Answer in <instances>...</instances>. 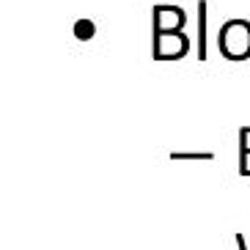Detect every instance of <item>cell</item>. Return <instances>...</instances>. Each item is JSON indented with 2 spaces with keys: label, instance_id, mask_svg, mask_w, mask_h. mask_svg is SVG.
Returning a JSON list of instances; mask_svg holds the SVG:
<instances>
[{
  "label": "cell",
  "instance_id": "obj_1",
  "mask_svg": "<svg viewBox=\"0 0 250 250\" xmlns=\"http://www.w3.org/2000/svg\"><path fill=\"white\" fill-rule=\"evenodd\" d=\"M217 44L228 61L250 58V20H242V17L228 20L217 33Z\"/></svg>",
  "mask_w": 250,
  "mask_h": 250
},
{
  "label": "cell",
  "instance_id": "obj_2",
  "mask_svg": "<svg viewBox=\"0 0 250 250\" xmlns=\"http://www.w3.org/2000/svg\"><path fill=\"white\" fill-rule=\"evenodd\" d=\"M154 36H168V33H182L187 25V11L179 6H154Z\"/></svg>",
  "mask_w": 250,
  "mask_h": 250
},
{
  "label": "cell",
  "instance_id": "obj_8",
  "mask_svg": "<svg viewBox=\"0 0 250 250\" xmlns=\"http://www.w3.org/2000/svg\"><path fill=\"white\" fill-rule=\"evenodd\" d=\"M239 173L250 176V151H239Z\"/></svg>",
  "mask_w": 250,
  "mask_h": 250
},
{
  "label": "cell",
  "instance_id": "obj_4",
  "mask_svg": "<svg viewBox=\"0 0 250 250\" xmlns=\"http://www.w3.org/2000/svg\"><path fill=\"white\" fill-rule=\"evenodd\" d=\"M206 22H209V3L198 0V61H209V33H206Z\"/></svg>",
  "mask_w": 250,
  "mask_h": 250
},
{
  "label": "cell",
  "instance_id": "obj_3",
  "mask_svg": "<svg viewBox=\"0 0 250 250\" xmlns=\"http://www.w3.org/2000/svg\"><path fill=\"white\" fill-rule=\"evenodd\" d=\"M154 61H179L190 52V36L187 33H168V36H154Z\"/></svg>",
  "mask_w": 250,
  "mask_h": 250
},
{
  "label": "cell",
  "instance_id": "obj_7",
  "mask_svg": "<svg viewBox=\"0 0 250 250\" xmlns=\"http://www.w3.org/2000/svg\"><path fill=\"white\" fill-rule=\"evenodd\" d=\"M239 151H250V126L239 129Z\"/></svg>",
  "mask_w": 250,
  "mask_h": 250
},
{
  "label": "cell",
  "instance_id": "obj_9",
  "mask_svg": "<svg viewBox=\"0 0 250 250\" xmlns=\"http://www.w3.org/2000/svg\"><path fill=\"white\" fill-rule=\"evenodd\" d=\"M236 248H239V250H250V248H248V239H245V234H236Z\"/></svg>",
  "mask_w": 250,
  "mask_h": 250
},
{
  "label": "cell",
  "instance_id": "obj_5",
  "mask_svg": "<svg viewBox=\"0 0 250 250\" xmlns=\"http://www.w3.org/2000/svg\"><path fill=\"white\" fill-rule=\"evenodd\" d=\"M74 36L80 39V42L94 39L96 36V22L94 20H77V22H74Z\"/></svg>",
  "mask_w": 250,
  "mask_h": 250
},
{
  "label": "cell",
  "instance_id": "obj_6",
  "mask_svg": "<svg viewBox=\"0 0 250 250\" xmlns=\"http://www.w3.org/2000/svg\"><path fill=\"white\" fill-rule=\"evenodd\" d=\"M170 160H214L212 151H170Z\"/></svg>",
  "mask_w": 250,
  "mask_h": 250
}]
</instances>
